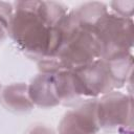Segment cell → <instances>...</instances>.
Listing matches in <instances>:
<instances>
[{
	"label": "cell",
	"instance_id": "1",
	"mask_svg": "<svg viewBox=\"0 0 134 134\" xmlns=\"http://www.w3.org/2000/svg\"><path fill=\"white\" fill-rule=\"evenodd\" d=\"M38 0L14 2V15L8 36L28 58L50 60L57 54L63 40L60 23L47 25L37 10Z\"/></svg>",
	"mask_w": 134,
	"mask_h": 134
},
{
	"label": "cell",
	"instance_id": "2",
	"mask_svg": "<svg viewBox=\"0 0 134 134\" xmlns=\"http://www.w3.org/2000/svg\"><path fill=\"white\" fill-rule=\"evenodd\" d=\"M133 24V19L109 12L97 20L92 34L98 45L99 59L114 60L132 53Z\"/></svg>",
	"mask_w": 134,
	"mask_h": 134
},
{
	"label": "cell",
	"instance_id": "3",
	"mask_svg": "<svg viewBox=\"0 0 134 134\" xmlns=\"http://www.w3.org/2000/svg\"><path fill=\"white\" fill-rule=\"evenodd\" d=\"M79 93L83 99L97 98L117 90V83L108 61L96 59L72 70Z\"/></svg>",
	"mask_w": 134,
	"mask_h": 134
},
{
	"label": "cell",
	"instance_id": "4",
	"mask_svg": "<svg viewBox=\"0 0 134 134\" xmlns=\"http://www.w3.org/2000/svg\"><path fill=\"white\" fill-rule=\"evenodd\" d=\"M96 113L100 129L117 131L132 128V97L117 90L106 93L97 97Z\"/></svg>",
	"mask_w": 134,
	"mask_h": 134
},
{
	"label": "cell",
	"instance_id": "5",
	"mask_svg": "<svg viewBox=\"0 0 134 134\" xmlns=\"http://www.w3.org/2000/svg\"><path fill=\"white\" fill-rule=\"evenodd\" d=\"M97 98H89L80 103L62 117L59 134H98L100 128L96 113Z\"/></svg>",
	"mask_w": 134,
	"mask_h": 134
},
{
	"label": "cell",
	"instance_id": "6",
	"mask_svg": "<svg viewBox=\"0 0 134 134\" xmlns=\"http://www.w3.org/2000/svg\"><path fill=\"white\" fill-rule=\"evenodd\" d=\"M28 95L34 106L43 109L54 108L61 105L58 97L54 73L40 72L28 84Z\"/></svg>",
	"mask_w": 134,
	"mask_h": 134
},
{
	"label": "cell",
	"instance_id": "7",
	"mask_svg": "<svg viewBox=\"0 0 134 134\" xmlns=\"http://www.w3.org/2000/svg\"><path fill=\"white\" fill-rule=\"evenodd\" d=\"M0 102L5 109L15 113L28 112L35 107L28 95V85L25 83H13L5 86L1 90Z\"/></svg>",
	"mask_w": 134,
	"mask_h": 134
},
{
	"label": "cell",
	"instance_id": "8",
	"mask_svg": "<svg viewBox=\"0 0 134 134\" xmlns=\"http://www.w3.org/2000/svg\"><path fill=\"white\" fill-rule=\"evenodd\" d=\"M106 13H108L107 4L98 1H92L74 7L72 10L68 12L67 16L74 25L92 31L94 24Z\"/></svg>",
	"mask_w": 134,
	"mask_h": 134
},
{
	"label": "cell",
	"instance_id": "9",
	"mask_svg": "<svg viewBox=\"0 0 134 134\" xmlns=\"http://www.w3.org/2000/svg\"><path fill=\"white\" fill-rule=\"evenodd\" d=\"M54 82L58 97L63 105H74L85 100L81 97L72 70H61L54 73Z\"/></svg>",
	"mask_w": 134,
	"mask_h": 134
},
{
	"label": "cell",
	"instance_id": "10",
	"mask_svg": "<svg viewBox=\"0 0 134 134\" xmlns=\"http://www.w3.org/2000/svg\"><path fill=\"white\" fill-rule=\"evenodd\" d=\"M110 6L112 8L113 14L120 16L122 18L132 19L134 8L133 1H112L110 3Z\"/></svg>",
	"mask_w": 134,
	"mask_h": 134
},
{
	"label": "cell",
	"instance_id": "11",
	"mask_svg": "<svg viewBox=\"0 0 134 134\" xmlns=\"http://www.w3.org/2000/svg\"><path fill=\"white\" fill-rule=\"evenodd\" d=\"M14 15V4L5 1H0V26L3 27L8 35V28Z\"/></svg>",
	"mask_w": 134,
	"mask_h": 134
},
{
	"label": "cell",
	"instance_id": "12",
	"mask_svg": "<svg viewBox=\"0 0 134 134\" xmlns=\"http://www.w3.org/2000/svg\"><path fill=\"white\" fill-rule=\"evenodd\" d=\"M26 134H57V133L52 128H50L46 125L37 124V125H34L32 127H30L28 129V131L26 132Z\"/></svg>",
	"mask_w": 134,
	"mask_h": 134
},
{
	"label": "cell",
	"instance_id": "13",
	"mask_svg": "<svg viewBox=\"0 0 134 134\" xmlns=\"http://www.w3.org/2000/svg\"><path fill=\"white\" fill-rule=\"evenodd\" d=\"M6 37H7V31L3 27L0 26V43H2L5 40Z\"/></svg>",
	"mask_w": 134,
	"mask_h": 134
},
{
	"label": "cell",
	"instance_id": "14",
	"mask_svg": "<svg viewBox=\"0 0 134 134\" xmlns=\"http://www.w3.org/2000/svg\"><path fill=\"white\" fill-rule=\"evenodd\" d=\"M1 90H2V89H1V85H0V93H1Z\"/></svg>",
	"mask_w": 134,
	"mask_h": 134
}]
</instances>
